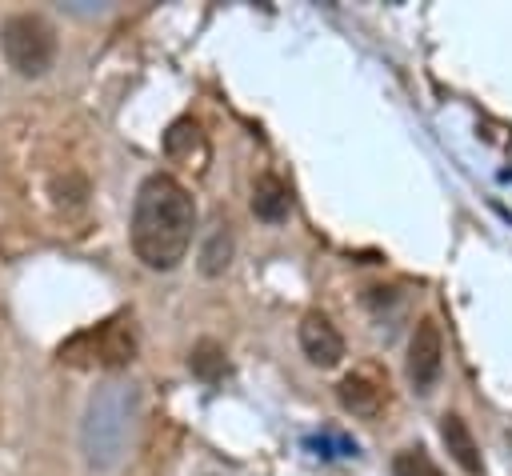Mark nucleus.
<instances>
[{
  "label": "nucleus",
  "instance_id": "obj_1",
  "mask_svg": "<svg viewBox=\"0 0 512 476\" xmlns=\"http://www.w3.org/2000/svg\"><path fill=\"white\" fill-rule=\"evenodd\" d=\"M196 204L192 192L172 172H148L132 200L128 244L132 256L152 272H172L192 248Z\"/></svg>",
  "mask_w": 512,
  "mask_h": 476
},
{
  "label": "nucleus",
  "instance_id": "obj_2",
  "mask_svg": "<svg viewBox=\"0 0 512 476\" xmlns=\"http://www.w3.org/2000/svg\"><path fill=\"white\" fill-rule=\"evenodd\" d=\"M60 360L72 368H124L136 360V332L128 316H108L80 328L60 344Z\"/></svg>",
  "mask_w": 512,
  "mask_h": 476
},
{
  "label": "nucleus",
  "instance_id": "obj_3",
  "mask_svg": "<svg viewBox=\"0 0 512 476\" xmlns=\"http://www.w3.org/2000/svg\"><path fill=\"white\" fill-rule=\"evenodd\" d=\"M56 28L40 12H12L0 24V52L16 76H44L56 64Z\"/></svg>",
  "mask_w": 512,
  "mask_h": 476
},
{
  "label": "nucleus",
  "instance_id": "obj_4",
  "mask_svg": "<svg viewBox=\"0 0 512 476\" xmlns=\"http://www.w3.org/2000/svg\"><path fill=\"white\" fill-rule=\"evenodd\" d=\"M404 372H408V384L420 396L432 392V384L440 380V372H444V336H440V324L432 316L416 320L412 340H408V364H404Z\"/></svg>",
  "mask_w": 512,
  "mask_h": 476
},
{
  "label": "nucleus",
  "instance_id": "obj_5",
  "mask_svg": "<svg viewBox=\"0 0 512 476\" xmlns=\"http://www.w3.org/2000/svg\"><path fill=\"white\" fill-rule=\"evenodd\" d=\"M296 344L308 356V364H316V368H336L344 360V336L324 312H304V320L296 328Z\"/></svg>",
  "mask_w": 512,
  "mask_h": 476
},
{
  "label": "nucleus",
  "instance_id": "obj_6",
  "mask_svg": "<svg viewBox=\"0 0 512 476\" xmlns=\"http://www.w3.org/2000/svg\"><path fill=\"white\" fill-rule=\"evenodd\" d=\"M292 212V192L276 172H260L252 180V216L264 224H280Z\"/></svg>",
  "mask_w": 512,
  "mask_h": 476
},
{
  "label": "nucleus",
  "instance_id": "obj_7",
  "mask_svg": "<svg viewBox=\"0 0 512 476\" xmlns=\"http://www.w3.org/2000/svg\"><path fill=\"white\" fill-rule=\"evenodd\" d=\"M440 436H444V448H448V456L468 472V476H480L484 472V460H480V444H476V436H472V428L464 424V416H456V412H444L440 416Z\"/></svg>",
  "mask_w": 512,
  "mask_h": 476
},
{
  "label": "nucleus",
  "instance_id": "obj_8",
  "mask_svg": "<svg viewBox=\"0 0 512 476\" xmlns=\"http://www.w3.org/2000/svg\"><path fill=\"white\" fill-rule=\"evenodd\" d=\"M336 400H340L352 416H376L380 404H384V388H380L368 372H348V376L336 384Z\"/></svg>",
  "mask_w": 512,
  "mask_h": 476
},
{
  "label": "nucleus",
  "instance_id": "obj_9",
  "mask_svg": "<svg viewBox=\"0 0 512 476\" xmlns=\"http://www.w3.org/2000/svg\"><path fill=\"white\" fill-rule=\"evenodd\" d=\"M188 368H192V376H200L204 384H216V380L228 372L224 348H220L216 340H196L192 352H188Z\"/></svg>",
  "mask_w": 512,
  "mask_h": 476
},
{
  "label": "nucleus",
  "instance_id": "obj_10",
  "mask_svg": "<svg viewBox=\"0 0 512 476\" xmlns=\"http://www.w3.org/2000/svg\"><path fill=\"white\" fill-rule=\"evenodd\" d=\"M228 256H232V232H228V224H216V228L208 232L204 248H200V272H204V276L224 272V268H228Z\"/></svg>",
  "mask_w": 512,
  "mask_h": 476
},
{
  "label": "nucleus",
  "instance_id": "obj_11",
  "mask_svg": "<svg viewBox=\"0 0 512 476\" xmlns=\"http://www.w3.org/2000/svg\"><path fill=\"white\" fill-rule=\"evenodd\" d=\"M192 148L204 152V136H200V124L192 116H180L172 120V128L164 132V152L168 156H192Z\"/></svg>",
  "mask_w": 512,
  "mask_h": 476
},
{
  "label": "nucleus",
  "instance_id": "obj_12",
  "mask_svg": "<svg viewBox=\"0 0 512 476\" xmlns=\"http://www.w3.org/2000/svg\"><path fill=\"white\" fill-rule=\"evenodd\" d=\"M392 476H444L440 464L428 456V448L412 444V448H400L392 456Z\"/></svg>",
  "mask_w": 512,
  "mask_h": 476
}]
</instances>
